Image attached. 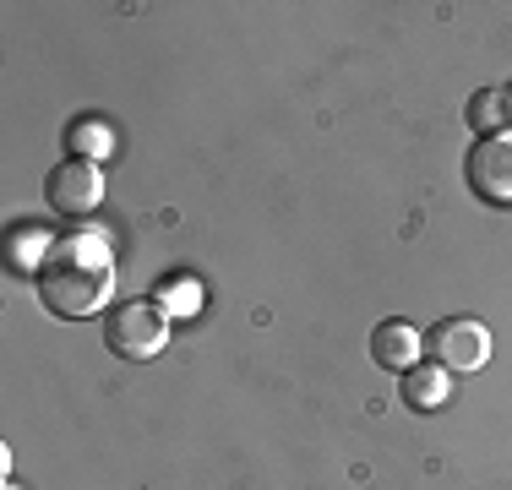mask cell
<instances>
[{
  "instance_id": "6da1fadb",
  "label": "cell",
  "mask_w": 512,
  "mask_h": 490,
  "mask_svg": "<svg viewBox=\"0 0 512 490\" xmlns=\"http://www.w3.org/2000/svg\"><path fill=\"white\" fill-rule=\"evenodd\" d=\"M39 305L55 322H82L99 316L115 289V251H109L104 229H77V235L55 240V251L44 256V267L33 273Z\"/></svg>"
},
{
  "instance_id": "7a4b0ae2",
  "label": "cell",
  "mask_w": 512,
  "mask_h": 490,
  "mask_svg": "<svg viewBox=\"0 0 512 490\" xmlns=\"http://www.w3.org/2000/svg\"><path fill=\"white\" fill-rule=\"evenodd\" d=\"M104 343L120 360H158L169 343V311L153 300H126L104 316Z\"/></svg>"
},
{
  "instance_id": "3957f363",
  "label": "cell",
  "mask_w": 512,
  "mask_h": 490,
  "mask_svg": "<svg viewBox=\"0 0 512 490\" xmlns=\"http://www.w3.org/2000/svg\"><path fill=\"white\" fill-rule=\"evenodd\" d=\"M425 354H431V365H442L447 376L480 371V365L491 360V333H485L474 316H442V322L425 333Z\"/></svg>"
},
{
  "instance_id": "277c9868",
  "label": "cell",
  "mask_w": 512,
  "mask_h": 490,
  "mask_svg": "<svg viewBox=\"0 0 512 490\" xmlns=\"http://www.w3.org/2000/svg\"><path fill=\"white\" fill-rule=\"evenodd\" d=\"M463 180L480 202L512 207V131L507 137H480L463 158Z\"/></svg>"
},
{
  "instance_id": "5b68a950",
  "label": "cell",
  "mask_w": 512,
  "mask_h": 490,
  "mask_svg": "<svg viewBox=\"0 0 512 490\" xmlns=\"http://www.w3.org/2000/svg\"><path fill=\"white\" fill-rule=\"evenodd\" d=\"M44 196H50L55 213L77 218V213H93V207L104 202V175L93 158H60L50 169V180H44Z\"/></svg>"
},
{
  "instance_id": "8992f818",
  "label": "cell",
  "mask_w": 512,
  "mask_h": 490,
  "mask_svg": "<svg viewBox=\"0 0 512 490\" xmlns=\"http://www.w3.org/2000/svg\"><path fill=\"white\" fill-rule=\"evenodd\" d=\"M420 349H425V338L414 322H382L371 333V360L382 365V371H414V365H420Z\"/></svg>"
},
{
  "instance_id": "52a82bcc",
  "label": "cell",
  "mask_w": 512,
  "mask_h": 490,
  "mask_svg": "<svg viewBox=\"0 0 512 490\" xmlns=\"http://www.w3.org/2000/svg\"><path fill=\"white\" fill-rule=\"evenodd\" d=\"M463 120H469L474 137H507L512 131V88H480L463 104Z\"/></svg>"
},
{
  "instance_id": "ba28073f",
  "label": "cell",
  "mask_w": 512,
  "mask_h": 490,
  "mask_svg": "<svg viewBox=\"0 0 512 490\" xmlns=\"http://www.w3.org/2000/svg\"><path fill=\"white\" fill-rule=\"evenodd\" d=\"M55 251V240L44 235V224H11V240H6V267L17 278H28V273H39L44 267V256Z\"/></svg>"
},
{
  "instance_id": "9c48e42d",
  "label": "cell",
  "mask_w": 512,
  "mask_h": 490,
  "mask_svg": "<svg viewBox=\"0 0 512 490\" xmlns=\"http://www.w3.org/2000/svg\"><path fill=\"white\" fill-rule=\"evenodd\" d=\"M404 403L414 414H431V409H442L447 403V371L442 365H414V371H404Z\"/></svg>"
},
{
  "instance_id": "30bf717a",
  "label": "cell",
  "mask_w": 512,
  "mask_h": 490,
  "mask_svg": "<svg viewBox=\"0 0 512 490\" xmlns=\"http://www.w3.org/2000/svg\"><path fill=\"white\" fill-rule=\"evenodd\" d=\"M66 142H71V158H99V153L115 147V137H109L104 120H77V126L66 131Z\"/></svg>"
},
{
  "instance_id": "8fae6325",
  "label": "cell",
  "mask_w": 512,
  "mask_h": 490,
  "mask_svg": "<svg viewBox=\"0 0 512 490\" xmlns=\"http://www.w3.org/2000/svg\"><path fill=\"white\" fill-rule=\"evenodd\" d=\"M6 490H17V485H6Z\"/></svg>"
}]
</instances>
